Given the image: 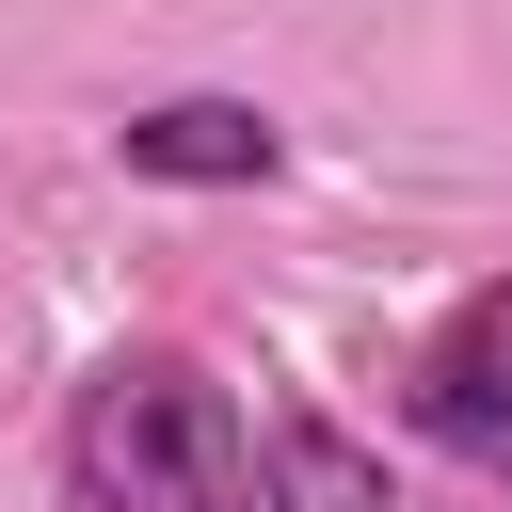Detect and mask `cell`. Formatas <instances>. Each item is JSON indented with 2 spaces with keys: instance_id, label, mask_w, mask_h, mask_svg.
Returning a JSON list of instances; mask_svg holds the SVG:
<instances>
[{
  "instance_id": "obj_1",
  "label": "cell",
  "mask_w": 512,
  "mask_h": 512,
  "mask_svg": "<svg viewBox=\"0 0 512 512\" xmlns=\"http://www.w3.org/2000/svg\"><path fill=\"white\" fill-rule=\"evenodd\" d=\"M64 496L80 512H272L256 496V448H240V400L192 368V352H112L64 416Z\"/></svg>"
},
{
  "instance_id": "obj_2",
  "label": "cell",
  "mask_w": 512,
  "mask_h": 512,
  "mask_svg": "<svg viewBox=\"0 0 512 512\" xmlns=\"http://www.w3.org/2000/svg\"><path fill=\"white\" fill-rule=\"evenodd\" d=\"M416 416H432L480 480H512V272L464 288V304L432 320V352H416Z\"/></svg>"
},
{
  "instance_id": "obj_3",
  "label": "cell",
  "mask_w": 512,
  "mask_h": 512,
  "mask_svg": "<svg viewBox=\"0 0 512 512\" xmlns=\"http://www.w3.org/2000/svg\"><path fill=\"white\" fill-rule=\"evenodd\" d=\"M112 160L160 176V192H256V176L288 160V128H272L256 96H160V112L112 128Z\"/></svg>"
},
{
  "instance_id": "obj_4",
  "label": "cell",
  "mask_w": 512,
  "mask_h": 512,
  "mask_svg": "<svg viewBox=\"0 0 512 512\" xmlns=\"http://www.w3.org/2000/svg\"><path fill=\"white\" fill-rule=\"evenodd\" d=\"M256 496H272V512H400L384 464H368L336 416H304V400H272V432H256Z\"/></svg>"
}]
</instances>
